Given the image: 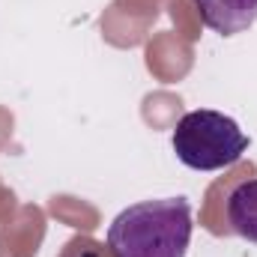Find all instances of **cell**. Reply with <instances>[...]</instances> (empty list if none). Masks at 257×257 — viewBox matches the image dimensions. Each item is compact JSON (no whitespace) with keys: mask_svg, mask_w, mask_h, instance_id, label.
Instances as JSON below:
<instances>
[{"mask_svg":"<svg viewBox=\"0 0 257 257\" xmlns=\"http://www.w3.org/2000/svg\"><path fill=\"white\" fill-rule=\"evenodd\" d=\"M192 3L200 21L221 36H236L257 21V0H192Z\"/></svg>","mask_w":257,"mask_h":257,"instance_id":"3","label":"cell"},{"mask_svg":"<svg viewBox=\"0 0 257 257\" xmlns=\"http://www.w3.org/2000/svg\"><path fill=\"white\" fill-rule=\"evenodd\" d=\"M192 203L159 197L126 206L108 227L114 257H186L192 242Z\"/></svg>","mask_w":257,"mask_h":257,"instance_id":"1","label":"cell"},{"mask_svg":"<svg viewBox=\"0 0 257 257\" xmlns=\"http://www.w3.org/2000/svg\"><path fill=\"white\" fill-rule=\"evenodd\" d=\"M227 221L230 230L257 245V180H245L227 194Z\"/></svg>","mask_w":257,"mask_h":257,"instance_id":"4","label":"cell"},{"mask_svg":"<svg viewBox=\"0 0 257 257\" xmlns=\"http://www.w3.org/2000/svg\"><path fill=\"white\" fill-rule=\"evenodd\" d=\"M177 159L192 171H224L236 165L248 150V135L221 111H189L171 135Z\"/></svg>","mask_w":257,"mask_h":257,"instance_id":"2","label":"cell"}]
</instances>
